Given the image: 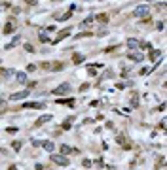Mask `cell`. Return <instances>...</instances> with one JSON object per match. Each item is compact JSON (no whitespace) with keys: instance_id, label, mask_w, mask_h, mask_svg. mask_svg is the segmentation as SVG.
Instances as JSON below:
<instances>
[{"instance_id":"obj_23","label":"cell","mask_w":167,"mask_h":170,"mask_svg":"<svg viewBox=\"0 0 167 170\" xmlns=\"http://www.w3.org/2000/svg\"><path fill=\"white\" fill-rule=\"evenodd\" d=\"M59 104H65V106H72V104H74V100L72 98H67V100H59Z\"/></svg>"},{"instance_id":"obj_36","label":"cell","mask_w":167,"mask_h":170,"mask_svg":"<svg viewBox=\"0 0 167 170\" xmlns=\"http://www.w3.org/2000/svg\"><path fill=\"white\" fill-rule=\"evenodd\" d=\"M87 87H89V85H87V83H82V87H80V91H87Z\"/></svg>"},{"instance_id":"obj_31","label":"cell","mask_w":167,"mask_h":170,"mask_svg":"<svg viewBox=\"0 0 167 170\" xmlns=\"http://www.w3.org/2000/svg\"><path fill=\"white\" fill-rule=\"evenodd\" d=\"M82 164H84L86 168H89V166H91V161H89V159H84V163H82Z\"/></svg>"},{"instance_id":"obj_12","label":"cell","mask_w":167,"mask_h":170,"mask_svg":"<svg viewBox=\"0 0 167 170\" xmlns=\"http://www.w3.org/2000/svg\"><path fill=\"white\" fill-rule=\"evenodd\" d=\"M93 15H89V17H86V19H84V21L80 23V28H87V27H89V25H93Z\"/></svg>"},{"instance_id":"obj_9","label":"cell","mask_w":167,"mask_h":170,"mask_svg":"<svg viewBox=\"0 0 167 170\" xmlns=\"http://www.w3.org/2000/svg\"><path fill=\"white\" fill-rule=\"evenodd\" d=\"M72 10H74V6H70V11H67V13H63V15H55V19H57V21H67V19H70Z\"/></svg>"},{"instance_id":"obj_29","label":"cell","mask_w":167,"mask_h":170,"mask_svg":"<svg viewBox=\"0 0 167 170\" xmlns=\"http://www.w3.org/2000/svg\"><path fill=\"white\" fill-rule=\"evenodd\" d=\"M10 8V2H0V11L2 10H8Z\"/></svg>"},{"instance_id":"obj_17","label":"cell","mask_w":167,"mask_h":170,"mask_svg":"<svg viewBox=\"0 0 167 170\" xmlns=\"http://www.w3.org/2000/svg\"><path fill=\"white\" fill-rule=\"evenodd\" d=\"M84 59H86V57H84L82 53H76V55L72 57V63H74V64H82V63H84Z\"/></svg>"},{"instance_id":"obj_30","label":"cell","mask_w":167,"mask_h":170,"mask_svg":"<svg viewBox=\"0 0 167 170\" xmlns=\"http://www.w3.org/2000/svg\"><path fill=\"white\" fill-rule=\"evenodd\" d=\"M50 68H53V70H61V68H63V64H61V63H55V64H51Z\"/></svg>"},{"instance_id":"obj_11","label":"cell","mask_w":167,"mask_h":170,"mask_svg":"<svg viewBox=\"0 0 167 170\" xmlns=\"http://www.w3.org/2000/svg\"><path fill=\"white\" fill-rule=\"evenodd\" d=\"M40 145H42L44 149H46V151H53V149H55L53 142H50V140H44V142H40Z\"/></svg>"},{"instance_id":"obj_34","label":"cell","mask_w":167,"mask_h":170,"mask_svg":"<svg viewBox=\"0 0 167 170\" xmlns=\"http://www.w3.org/2000/svg\"><path fill=\"white\" fill-rule=\"evenodd\" d=\"M25 51H34V47L30 44H25Z\"/></svg>"},{"instance_id":"obj_2","label":"cell","mask_w":167,"mask_h":170,"mask_svg":"<svg viewBox=\"0 0 167 170\" xmlns=\"http://www.w3.org/2000/svg\"><path fill=\"white\" fill-rule=\"evenodd\" d=\"M148 13H150V6H146V4L137 6V10H135V15H137V17H148Z\"/></svg>"},{"instance_id":"obj_6","label":"cell","mask_w":167,"mask_h":170,"mask_svg":"<svg viewBox=\"0 0 167 170\" xmlns=\"http://www.w3.org/2000/svg\"><path fill=\"white\" fill-rule=\"evenodd\" d=\"M70 153H78V149L76 148H70V145H67V144H61V155H70Z\"/></svg>"},{"instance_id":"obj_13","label":"cell","mask_w":167,"mask_h":170,"mask_svg":"<svg viewBox=\"0 0 167 170\" xmlns=\"http://www.w3.org/2000/svg\"><path fill=\"white\" fill-rule=\"evenodd\" d=\"M15 78H17V83H21V85L27 83V74H25V72H17V74H15Z\"/></svg>"},{"instance_id":"obj_20","label":"cell","mask_w":167,"mask_h":170,"mask_svg":"<svg viewBox=\"0 0 167 170\" xmlns=\"http://www.w3.org/2000/svg\"><path fill=\"white\" fill-rule=\"evenodd\" d=\"M97 21H101V23H108V15H106V13H99V15H97Z\"/></svg>"},{"instance_id":"obj_22","label":"cell","mask_w":167,"mask_h":170,"mask_svg":"<svg viewBox=\"0 0 167 170\" xmlns=\"http://www.w3.org/2000/svg\"><path fill=\"white\" fill-rule=\"evenodd\" d=\"M11 32H13V25H11V23H8V25L4 27V34H11Z\"/></svg>"},{"instance_id":"obj_18","label":"cell","mask_w":167,"mask_h":170,"mask_svg":"<svg viewBox=\"0 0 167 170\" xmlns=\"http://www.w3.org/2000/svg\"><path fill=\"white\" fill-rule=\"evenodd\" d=\"M131 106H133V108L139 106V95H137V93H131Z\"/></svg>"},{"instance_id":"obj_28","label":"cell","mask_w":167,"mask_h":170,"mask_svg":"<svg viewBox=\"0 0 167 170\" xmlns=\"http://www.w3.org/2000/svg\"><path fill=\"white\" fill-rule=\"evenodd\" d=\"M11 148H13L15 151H17V149H21V142H19V140H15L13 144H11Z\"/></svg>"},{"instance_id":"obj_38","label":"cell","mask_w":167,"mask_h":170,"mask_svg":"<svg viewBox=\"0 0 167 170\" xmlns=\"http://www.w3.org/2000/svg\"><path fill=\"white\" fill-rule=\"evenodd\" d=\"M0 64H2V60H0Z\"/></svg>"},{"instance_id":"obj_35","label":"cell","mask_w":167,"mask_h":170,"mask_svg":"<svg viewBox=\"0 0 167 170\" xmlns=\"http://www.w3.org/2000/svg\"><path fill=\"white\" fill-rule=\"evenodd\" d=\"M34 68H36L34 64H29V66H27V70H29V72H34Z\"/></svg>"},{"instance_id":"obj_7","label":"cell","mask_w":167,"mask_h":170,"mask_svg":"<svg viewBox=\"0 0 167 170\" xmlns=\"http://www.w3.org/2000/svg\"><path fill=\"white\" fill-rule=\"evenodd\" d=\"M127 59H131V60H137V63H141L142 59H144V57H142V53L141 51H127Z\"/></svg>"},{"instance_id":"obj_5","label":"cell","mask_w":167,"mask_h":170,"mask_svg":"<svg viewBox=\"0 0 167 170\" xmlns=\"http://www.w3.org/2000/svg\"><path fill=\"white\" fill-rule=\"evenodd\" d=\"M44 106H46L44 102H25L23 104V108H29V110H42Z\"/></svg>"},{"instance_id":"obj_19","label":"cell","mask_w":167,"mask_h":170,"mask_svg":"<svg viewBox=\"0 0 167 170\" xmlns=\"http://www.w3.org/2000/svg\"><path fill=\"white\" fill-rule=\"evenodd\" d=\"M17 42H19V34H17V36H15V38H13V40H11V42H10V44H8V46H6V49H11V47H15V46H17Z\"/></svg>"},{"instance_id":"obj_8","label":"cell","mask_w":167,"mask_h":170,"mask_svg":"<svg viewBox=\"0 0 167 170\" xmlns=\"http://www.w3.org/2000/svg\"><path fill=\"white\" fill-rule=\"evenodd\" d=\"M51 117H53V115H50V113H47V115H42V117H38V119H36V123H34V127H42L44 123L51 121Z\"/></svg>"},{"instance_id":"obj_25","label":"cell","mask_w":167,"mask_h":170,"mask_svg":"<svg viewBox=\"0 0 167 170\" xmlns=\"http://www.w3.org/2000/svg\"><path fill=\"white\" fill-rule=\"evenodd\" d=\"M129 85H131V81H122V83H118L116 87L118 89H124V87H129Z\"/></svg>"},{"instance_id":"obj_32","label":"cell","mask_w":167,"mask_h":170,"mask_svg":"<svg viewBox=\"0 0 167 170\" xmlns=\"http://www.w3.org/2000/svg\"><path fill=\"white\" fill-rule=\"evenodd\" d=\"M87 72H89L91 76H95V74H97V72H95V68H93V66H87Z\"/></svg>"},{"instance_id":"obj_14","label":"cell","mask_w":167,"mask_h":170,"mask_svg":"<svg viewBox=\"0 0 167 170\" xmlns=\"http://www.w3.org/2000/svg\"><path fill=\"white\" fill-rule=\"evenodd\" d=\"M160 57H161V51L160 49H152V51H150V60H156V63H158Z\"/></svg>"},{"instance_id":"obj_33","label":"cell","mask_w":167,"mask_h":170,"mask_svg":"<svg viewBox=\"0 0 167 170\" xmlns=\"http://www.w3.org/2000/svg\"><path fill=\"white\" fill-rule=\"evenodd\" d=\"M163 27H165V25H163V21H160V23L156 25V28H158V30H163Z\"/></svg>"},{"instance_id":"obj_27","label":"cell","mask_w":167,"mask_h":170,"mask_svg":"<svg viewBox=\"0 0 167 170\" xmlns=\"http://www.w3.org/2000/svg\"><path fill=\"white\" fill-rule=\"evenodd\" d=\"M141 47H142V49H152V44H150V42H142Z\"/></svg>"},{"instance_id":"obj_16","label":"cell","mask_w":167,"mask_h":170,"mask_svg":"<svg viewBox=\"0 0 167 170\" xmlns=\"http://www.w3.org/2000/svg\"><path fill=\"white\" fill-rule=\"evenodd\" d=\"M0 76H4V78H11V76H15L13 70H8V68H2L0 66Z\"/></svg>"},{"instance_id":"obj_1","label":"cell","mask_w":167,"mask_h":170,"mask_svg":"<svg viewBox=\"0 0 167 170\" xmlns=\"http://www.w3.org/2000/svg\"><path fill=\"white\" fill-rule=\"evenodd\" d=\"M50 159H51V163H53V164H59V166H69V164H70L69 157L61 155V153H51Z\"/></svg>"},{"instance_id":"obj_4","label":"cell","mask_w":167,"mask_h":170,"mask_svg":"<svg viewBox=\"0 0 167 170\" xmlns=\"http://www.w3.org/2000/svg\"><path fill=\"white\" fill-rule=\"evenodd\" d=\"M29 95H30V91H19V93H13L10 98H11V100H25Z\"/></svg>"},{"instance_id":"obj_21","label":"cell","mask_w":167,"mask_h":170,"mask_svg":"<svg viewBox=\"0 0 167 170\" xmlns=\"http://www.w3.org/2000/svg\"><path fill=\"white\" fill-rule=\"evenodd\" d=\"M87 36H93V30H86V32H80V34H78L76 38L80 40V38H87Z\"/></svg>"},{"instance_id":"obj_10","label":"cell","mask_w":167,"mask_h":170,"mask_svg":"<svg viewBox=\"0 0 167 170\" xmlns=\"http://www.w3.org/2000/svg\"><path fill=\"white\" fill-rule=\"evenodd\" d=\"M127 47H129V49H139V47H141V44H139V40L129 38V40H127Z\"/></svg>"},{"instance_id":"obj_15","label":"cell","mask_w":167,"mask_h":170,"mask_svg":"<svg viewBox=\"0 0 167 170\" xmlns=\"http://www.w3.org/2000/svg\"><path fill=\"white\" fill-rule=\"evenodd\" d=\"M70 30H72V28H65V30H63V32H59L57 40H55V44H57V42H61L63 38H67V36H70Z\"/></svg>"},{"instance_id":"obj_3","label":"cell","mask_w":167,"mask_h":170,"mask_svg":"<svg viewBox=\"0 0 167 170\" xmlns=\"http://www.w3.org/2000/svg\"><path fill=\"white\" fill-rule=\"evenodd\" d=\"M69 91H70V85H69V83H61L59 87H55L51 93H53V95H61V96H63V95H67Z\"/></svg>"},{"instance_id":"obj_37","label":"cell","mask_w":167,"mask_h":170,"mask_svg":"<svg viewBox=\"0 0 167 170\" xmlns=\"http://www.w3.org/2000/svg\"><path fill=\"white\" fill-rule=\"evenodd\" d=\"M8 170H17V168H15V166H10V168H8Z\"/></svg>"},{"instance_id":"obj_24","label":"cell","mask_w":167,"mask_h":170,"mask_svg":"<svg viewBox=\"0 0 167 170\" xmlns=\"http://www.w3.org/2000/svg\"><path fill=\"white\" fill-rule=\"evenodd\" d=\"M40 42H44V44H46V42H50V36H47L46 32H40Z\"/></svg>"},{"instance_id":"obj_26","label":"cell","mask_w":167,"mask_h":170,"mask_svg":"<svg viewBox=\"0 0 167 170\" xmlns=\"http://www.w3.org/2000/svg\"><path fill=\"white\" fill-rule=\"evenodd\" d=\"M118 142H120V144H125V142H127V138H125L124 134H118ZM125 148H127V144H125Z\"/></svg>"}]
</instances>
